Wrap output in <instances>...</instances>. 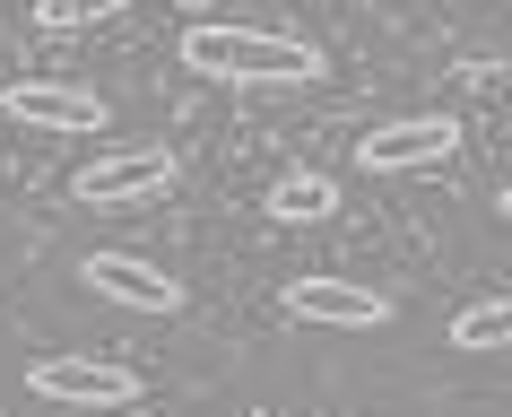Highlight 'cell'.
<instances>
[{
  "instance_id": "obj_4",
  "label": "cell",
  "mask_w": 512,
  "mask_h": 417,
  "mask_svg": "<svg viewBox=\"0 0 512 417\" xmlns=\"http://www.w3.org/2000/svg\"><path fill=\"white\" fill-rule=\"evenodd\" d=\"M452 148H460L452 113H408V122H382V131L356 139V166L365 174H426V166H452Z\"/></svg>"
},
{
  "instance_id": "obj_10",
  "label": "cell",
  "mask_w": 512,
  "mask_h": 417,
  "mask_svg": "<svg viewBox=\"0 0 512 417\" xmlns=\"http://www.w3.org/2000/svg\"><path fill=\"white\" fill-rule=\"evenodd\" d=\"M113 9H131V0H35V27L44 35H79V27H105Z\"/></svg>"
},
{
  "instance_id": "obj_5",
  "label": "cell",
  "mask_w": 512,
  "mask_h": 417,
  "mask_svg": "<svg viewBox=\"0 0 512 417\" xmlns=\"http://www.w3.org/2000/svg\"><path fill=\"white\" fill-rule=\"evenodd\" d=\"M278 305L296 313V322H322V331H382L391 322V296L365 287V278H287Z\"/></svg>"
},
{
  "instance_id": "obj_9",
  "label": "cell",
  "mask_w": 512,
  "mask_h": 417,
  "mask_svg": "<svg viewBox=\"0 0 512 417\" xmlns=\"http://www.w3.org/2000/svg\"><path fill=\"white\" fill-rule=\"evenodd\" d=\"M452 348H512V296H478L452 313Z\"/></svg>"
},
{
  "instance_id": "obj_6",
  "label": "cell",
  "mask_w": 512,
  "mask_h": 417,
  "mask_svg": "<svg viewBox=\"0 0 512 417\" xmlns=\"http://www.w3.org/2000/svg\"><path fill=\"white\" fill-rule=\"evenodd\" d=\"M0 113L9 122H35V131H70V139L105 131V96H87L70 79H9L0 87Z\"/></svg>"
},
{
  "instance_id": "obj_11",
  "label": "cell",
  "mask_w": 512,
  "mask_h": 417,
  "mask_svg": "<svg viewBox=\"0 0 512 417\" xmlns=\"http://www.w3.org/2000/svg\"><path fill=\"white\" fill-rule=\"evenodd\" d=\"M495 209H504V218H512V183H504V200H495Z\"/></svg>"
},
{
  "instance_id": "obj_1",
  "label": "cell",
  "mask_w": 512,
  "mask_h": 417,
  "mask_svg": "<svg viewBox=\"0 0 512 417\" xmlns=\"http://www.w3.org/2000/svg\"><path fill=\"white\" fill-rule=\"evenodd\" d=\"M183 70L226 79V87H313L322 53L304 35H278V27H217V18H200L183 35Z\"/></svg>"
},
{
  "instance_id": "obj_8",
  "label": "cell",
  "mask_w": 512,
  "mask_h": 417,
  "mask_svg": "<svg viewBox=\"0 0 512 417\" xmlns=\"http://www.w3.org/2000/svg\"><path fill=\"white\" fill-rule=\"evenodd\" d=\"M330 209H339V183L313 174V166H296V174H278V183H270V218L278 226H322Z\"/></svg>"
},
{
  "instance_id": "obj_7",
  "label": "cell",
  "mask_w": 512,
  "mask_h": 417,
  "mask_svg": "<svg viewBox=\"0 0 512 417\" xmlns=\"http://www.w3.org/2000/svg\"><path fill=\"white\" fill-rule=\"evenodd\" d=\"M79 278L105 296V305H131V313H183V287H174L157 261H139V252H87Z\"/></svg>"
},
{
  "instance_id": "obj_3",
  "label": "cell",
  "mask_w": 512,
  "mask_h": 417,
  "mask_svg": "<svg viewBox=\"0 0 512 417\" xmlns=\"http://www.w3.org/2000/svg\"><path fill=\"white\" fill-rule=\"evenodd\" d=\"M27 391L35 400H61V409H131L139 400V374L113 357H35L27 365Z\"/></svg>"
},
{
  "instance_id": "obj_2",
  "label": "cell",
  "mask_w": 512,
  "mask_h": 417,
  "mask_svg": "<svg viewBox=\"0 0 512 417\" xmlns=\"http://www.w3.org/2000/svg\"><path fill=\"white\" fill-rule=\"evenodd\" d=\"M174 192V148L165 139H139V148H105L70 174V200L79 209H131V200H157Z\"/></svg>"
},
{
  "instance_id": "obj_12",
  "label": "cell",
  "mask_w": 512,
  "mask_h": 417,
  "mask_svg": "<svg viewBox=\"0 0 512 417\" xmlns=\"http://www.w3.org/2000/svg\"><path fill=\"white\" fill-rule=\"evenodd\" d=\"M183 9H209V0H183Z\"/></svg>"
}]
</instances>
